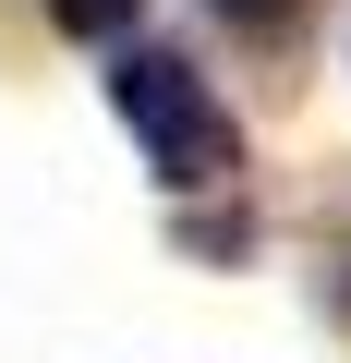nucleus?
Instances as JSON below:
<instances>
[{
	"mask_svg": "<svg viewBox=\"0 0 351 363\" xmlns=\"http://www.w3.org/2000/svg\"><path fill=\"white\" fill-rule=\"evenodd\" d=\"M133 13H145V0H49V25H61V37H121Z\"/></svg>",
	"mask_w": 351,
	"mask_h": 363,
	"instance_id": "obj_2",
	"label": "nucleus"
},
{
	"mask_svg": "<svg viewBox=\"0 0 351 363\" xmlns=\"http://www.w3.org/2000/svg\"><path fill=\"white\" fill-rule=\"evenodd\" d=\"M109 109L133 121V145H145V169L169 182V194H206V182L243 169V133H230L218 85H206L182 49H121V61H109Z\"/></svg>",
	"mask_w": 351,
	"mask_h": 363,
	"instance_id": "obj_1",
	"label": "nucleus"
},
{
	"mask_svg": "<svg viewBox=\"0 0 351 363\" xmlns=\"http://www.w3.org/2000/svg\"><path fill=\"white\" fill-rule=\"evenodd\" d=\"M218 13H230V25H255V37H267V25H291V0H218Z\"/></svg>",
	"mask_w": 351,
	"mask_h": 363,
	"instance_id": "obj_3",
	"label": "nucleus"
}]
</instances>
